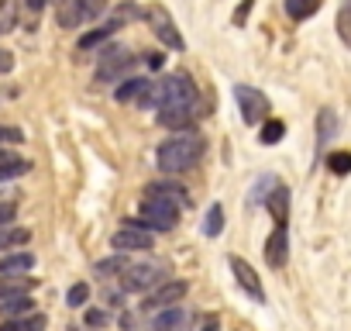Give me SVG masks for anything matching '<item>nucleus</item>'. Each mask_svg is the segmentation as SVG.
Instances as JSON below:
<instances>
[{"label": "nucleus", "mask_w": 351, "mask_h": 331, "mask_svg": "<svg viewBox=\"0 0 351 331\" xmlns=\"http://www.w3.org/2000/svg\"><path fill=\"white\" fill-rule=\"evenodd\" d=\"M200 93H197V83L190 73H169L162 80H152L145 97L138 100V107L145 111H162V107H197Z\"/></svg>", "instance_id": "1"}, {"label": "nucleus", "mask_w": 351, "mask_h": 331, "mask_svg": "<svg viewBox=\"0 0 351 331\" xmlns=\"http://www.w3.org/2000/svg\"><path fill=\"white\" fill-rule=\"evenodd\" d=\"M204 152H207L204 135L186 128V131H176L172 138H165V141L158 145L155 162H158V170H162V173L176 176V173H186V170H193V166L204 159Z\"/></svg>", "instance_id": "2"}, {"label": "nucleus", "mask_w": 351, "mask_h": 331, "mask_svg": "<svg viewBox=\"0 0 351 331\" xmlns=\"http://www.w3.org/2000/svg\"><path fill=\"white\" fill-rule=\"evenodd\" d=\"M176 221H180V207L169 201H158V197H148V194L141 197L138 218H128V225L141 231H172Z\"/></svg>", "instance_id": "3"}, {"label": "nucleus", "mask_w": 351, "mask_h": 331, "mask_svg": "<svg viewBox=\"0 0 351 331\" xmlns=\"http://www.w3.org/2000/svg\"><path fill=\"white\" fill-rule=\"evenodd\" d=\"M141 18L152 25V32H155V38L162 42V49H172V52H183V49H186V38L180 35V28H176V21H172V14H169L162 4L145 8Z\"/></svg>", "instance_id": "4"}, {"label": "nucleus", "mask_w": 351, "mask_h": 331, "mask_svg": "<svg viewBox=\"0 0 351 331\" xmlns=\"http://www.w3.org/2000/svg\"><path fill=\"white\" fill-rule=\"evenodd\" d=\"M131 69H134L131 49H124V45H107V49L100 52V62H97V83H117V80H124Z\"/></svg>", "instance_id": "5"}, {"label": "nucleus", "mask_w": 351, "mask_h": 331, "mask_svg": "<svg viewBox=\"0 0 351 331\" xmlns=\"http://www.w3.org/2000/svg\"><path fill=\"white\" fill-rule=\"evenodd\" d=\"M234 100H238V111H241V121L245 124H258V121H265L269 117V97L262 93V90H255V87H248V83H238L234 87Z\"/></svg>", "instance_id": "6"}, {"label": "nucleus", "mask_w": 351, "mask_h": 331, "mask_svg": "<svg viewBox=\"0 0 351 331\" xmlns=\"http://www.w3.org/2000/svg\"><path fill=\"white\" fill-rule=\"evenodd\" d=\"M162 279H169V276H165V269H162L158 262H131L128 273L121 276V286L131 290V293H141V290L158 286Z\"/></svg>", "instance_id": "7"}, {"label": "nucleus", "mask_w": 351, "mask_h": 331, "mask_svg": "<svg viewBox=\"0 0 351 331\" xmlns=\"http://www.w3.org/2000/svg\"><path fill=\"white\" fill-rule=\"evenodd\" d=\"M190 283L186 279H162L158 286H152V293L145 297V310H162V307H172V304H180L186 297Z\"/></svg>", "instance_id": "8"}, {"label": "nucleus", "mask_w": 351, "mask_h": 331, "mask_svg": "<svg viewBox=\"0 0 351 331\" xmlns=\"http://www.w3.org/2000/svg\"><path fill=\"white\" fill-rule=\"evenodd\" d=\"M228 266H231V273H234V279H238V286L255 300V304H265V290H262V279H258V273L241 259V255H231L228 259Z\"/></svg>", "instance_id": "9"}, {"label": "nucleus", "mask_w": 351, "mask_h": 331, "mask_svg": "<svg viewBox=\"0 0 351 331\" xmlns=\"http://www.w3.org/2000/svg\"><path fill=\"white\" fill-rule=\"evenodd\" d=\"M110 249L114 252H124V255H134V252H152V235L141 231V228H121L114 238H110Z\"/></svg>", "instance_id": "10"}, {"label": "nucleus", "mask_w": 351, "mask_h": 331, "mask_svg": "<svg viewBox=\"0 0 351 331\" xmlns=\"http://www.w3.org/2000/svg\"><path fill=\"white\" fill-rule=\"evenodd\" d=\"M145 194L148 197H158V201H169V204H176V207H190V194L180 187V183H172V180H158V183H148L145 187Z\"/></svg>", "instance_id": "11"}, {"label": "nucleus", "mask_w": 351, "mask_h": 331, "mask_svg": "<svg viewBox=\"0 0 351 331\" xmlns=\"http://www.w3.org/2000/svg\"><path fill=\"white\" fill-rule=\"evenodd\" d=\"M286 259H289V235H286V228H276V231L265 238V262H269L272 269H282Z\"/></svg>", "instance_id": "12"}, {"label": "nucleus", "mask_w": 351, "mask_h": 331, "mask_svg": "<svg viewBox=\"0 0 351 331\" xmlns=\"http://www.w3.org/2000/svg\"><path fill=\"white\" fill-rule=\"evenodd\" d=\"M265 207H269L276 228H286V221H289V187L276 183V187L269 190V197H265Z\"/></svg>", "instance_id": "13"}, {"label": "nucleus", "mask_w": 351, "mask_h": 331, "mask_svg": "<svg viewBox=\"0 0 351 331\" xmlns=\"http://www.w3.org/2000/svg\"><path fill=\"white\" fill-rule=\"evenodd\" d=\"M197 107H162L158 111V124L162 128H172V131H186L193 121H197Z\"/></svg>", "instance_id": "14"}, {"label": "nucleus", "mask_w": 351, "mask_h": 331, "mask_svg": "<svg viewBox=\"0 0 351 331\" xmlns=\"http://www.w3.org/2000/svg\"><path fill=\"white\" fill-rule=\"evenodd\" d=\"M38 286L35 276L25 273H11V276H0V300H11V297H28Z\"/></svg>", "instance_id": "15"}, {"label": "nucleus", "mask_w": 351, "mask_h": 331, "mask_svg": "<svg viewBox=\"0 0 351 331\" xmlns=\"http://www.w3.org/2000/svg\"><path fill=\"white\" fill-rule=\"evenodd\" d=\"M28 170H32L28 159H21V155H14V152H8L4 145H0V183H4V180H18Z\"/></svg>", "instance_id": "16"}, {"label": "nucleus", "mask_w": 351, "mask_h": 331, "mask_svg": "<svg viewBox=\"0 0 351 331\" xmlns=\"http://www.w3.org/2000/svg\"><path fill=\"white\" fill-rule=\"evenodd\" d=\"M121 25L110 18L107 25H100V28H93V32H86V35H80V45H76V52H93V49H100V45H107L110 38H114V32H117Z\"/></svg>", "instance_id": "17"}, {"label": "nucleus", "mask_w": 351, "mask_h": 331, "mask_svg": "<svg viewBox=\"0 0 351 331\" xmlns=\"http://www.w3.org/2000/svg\"><path fill=\"white\" fill-rule=\"evenodd\" d=\"M186 324H190V314H186L183 307L172 304V307H162V314L155 317L152 328H155V331H183Z\"/></svg>", "instance_id": "18"}, {"label": "nucleus", "mask_w": 351, "mask_h": 331, "mask_svg": "<svg viewBox=\"0 0 351 331\" xmlns=\"http://www.w3.org/2000/svg\"><path fill=\"white\" fill-rule=\"evenodd\" d=\"M148 83H152V80H145V76H124V83L114 90V97H117L121 104H138V100L145 97Z\"/></svg>", "instance_id": "19"}, {"label": "nucleus", "mask_w": 351, "mask_h": 331, "mask_svg": "<svg viewBox=\"0 0 351 331\" xmlns=\"http://www.w3.org/2000/svg\"><path fill=\"white\" fill-rule=\"evenodd\" d=\"M35 266V255L25 252V249H14V252H4L0 259V276H11V273H28Z\"/></svg>", "instance_id": "20"}, {"label": "nucleus", "mask_w": 351, "mask_h": 331, "mask_svg": "<svg viewBox=\"0 0 351 331\" xmlns=\"http://www.w3.org/2000/svg\"><path fill=\"white\" fill-rule=\"evenodd\" d=\"M28 242H32V231H28V228H14V225L0 228V255L14 252V249H25Z\"/></svg>", "instance_id": "21"}, {"label": "nucleus", "mask_w": 351, "mask_h": 331, "mask_svg": "<svg viewBox=\"0 0 351 331\" xmlns=\"http://www.w3.org/2000/svg\"><path fill=\"white\" fill-rule=\"evenodd\" d=\"M45 314L32 310L25 317H8V321H0V331H45Z\"/></svg>", "instance_id": "22"}, {"label": "nucleus", "mask_w": 351, "mask_h": 331, "mask_svg": "<svg viewBox=\"0 0 351 331\" xmlns=\"http://www.w3.org/2000/svg\"><path fill=\"white\" fill-rule=\"evenodd\" d=\"M35 310V300L32 293L28 297H11V300H0V321H8V317H25Z\"/></svg>", "instance_id": "23"}, {"label": "nucleus", "mask_w": 351, "mask_h": 331, "mask_svg": "<svg viewBox=\"0 0 351 331\" xmlns=\"http://www.w3.org/2000/svg\"><path fill=\"white\" fill-rule=\"evenodd\" d=\"M334 135H337V114L324 107V111L317 114V145L324 148V145H327Z\"/></svg>", "instance_id": "24"}, {"label": "nucleus", "mask_w": 351, "mask_h": 331, "mask_svg": "<svg viewBox=\"0 0 351 331\" xmlns=\"http://www.w3.org/2000/svg\"><path fill=\"white\" fill-rule=\"evenodd\" d=\"M128 266H131V255L117 252V255H110V259H100V262H97V273H100V276H124Z\"/></svg>", "instance_id": "25"}, {"label": "nucleus", "mask_w": 351, "mask_h": 331, "mask_svg": "<svg viewBox=\"0 0 351 331\" xmlns=\"http://www.w3.org/2000/svg\"><path fill=\"white\" fill-rule=\"evenodd\" d=\"M320 11V0H286V14L293 21H306Z\"/></svg>", "instance_id": "26"}, {"label": "nucleus", "mask_w": 351, "mask_h": 331, "mask_svg": "<svg viewBox=\"0 0 351 331\" xmlns=\"http://www.w3.org/2000/svg\"><path fill=\"white\" fill-rule=\"evenodd\" d=\"M221 231H224V207L221 204H210V211L204 218V235L207 238H217Z\"/></svg>", "instance_id": "27"}, {"label": "nucleus", "mask_w": 351, "mask_h": 331, "mask_svg": "<svg viewBox=\"0 0 351 331\" xmlns=\"http://www.w3.org/2000/svg\"><path fill=\"white\" fill-rule=\"evenodd\" d=\"M73 8H76L80 21H93L107 11V0H73Z\"/></svg>", "instance_id": "28"}, {"label": "nucleus", "mask_w": 351, "mask_h": 331, "mask_svg": "<svg viewBox=\"0 0 351 331\" xmlns=\"http://www.w3.org/2000/svg\"><path fill=\"white\" fill-rule=\"evenodd\" d=\"M327 170L334 176H348L351 173V152H330L327 155Z\"/></svg>", "instance_id": "29"}, {"label": "nucleus", "mask_w": 351, "mask_h": 331, "mask_svg": "<svg viewBox=\"0 0 351 331\" xmlns=\"http://www.w3.org/2000/svg\"><path fill=\"white\" fill-rule=\"evenodd\" d=\"M337 35H341V42L351 49V0H344L341 11H337Z\"/></svg>", "instance_id": "30"}, {"label": "nucleus", "mask_w": 351, "mask_h": 331, "mask_svg": "<svg viewBox=\"0 0 351 331\" xmlns=\"http://www.w3.org/2000/svg\"><path fill=\"white\" fill-rule=\"evenodd\" d=\"M282 135H286V124H282V121H265V124H262L258 141H262V145H279V141H282Z\"/></svg>", "instance_id": "31"}, {"label": "nucleus", "mask_w": 351, "mask_h": 331, "mask_svg": "<svg viewBox=\"0 0 351 331\" xmlns=\"http://www.w3.org/2000/svg\"><path fill=\"white\" fill-rule=\"evenodd\" d=\"M276 183H279L276 176H262V180L252 187V204H265V197H269V190H272Z\"/></svg>", "instance_id": "32"}, {"label": "nucleus", "mask_w": 351, "mask_h": 331, "mask_svg": "<svg viewBox=\"0 0 351 331\" xmlns=\"http://www.w3.org/2000/svg\"><path fill=\"white\" fill-rule=\"evenodd\" d=\"M86 300H90V286H86V283H73L69 293H66V304H69V307H83Z\"/></svg>", "instance_id": "33"}, {"label": "nucleus", "mask_w": 351, "mask_h": 331, "mask_svg": "<svg viewBox=\"0 0 351 331\" xmlns=\"http://www.w3.org/2000/svg\"><path fill=\"white\" fill-rule=\"evenodd\" d=\"M14 21H18V14H14V0H0V32H11Z\"/></svg>", "instance_id": "34"}, {"label": "nucleus", "mask_w": 351, "mask_h": 331, "mask_svg": "<svg viewBox=\"0 0 351 331\" xmlns=\"http://www.w3.org/2000/svg\"><path fill=\"white\" fill-rule=\"evenodd\" d=\"M25 141V131L14 128V124H0V145H21Z\"/></svg>", "instance_id": "35"}, {"label": "nucleus", "mask_w": 351, "mask_h": 331, "mask_svg": "<svg viewBox=\"0 0 351 331\" xmlns=\"http://www.w3.org/2000/svg\"><path fill=\"white\" fill-rule=\"evenodd\" d=\"M252 8H255V0H241V4L234 8V14H231V25H234V28H241V25L248 21V14H252Z\"/></svg>", "instance_id": "36"}, {"label": "nucleus", "mask_w": 351, "mask_h": 331, "mask_svg": "<svg viewBox=\"0 0 351 331\" xmlns=\"http://www.w3.org/2000/svg\"><path fill=\"white\" fill-rule=\"evenodd\" d=\"M14 218H18V204L14 201H0V228L11 225Z\"/></svg>", "instance_id": "37"}, {"label": "nucleus", "mask_w": 351, "mask_h": 331, "mask_svg": "<svg viewBox=\"0 0 351 331\" xmlns=\"http://www.w3.org/2000/svg\"><path fill=\"white\" fill-rule=\"evenodd\" d=\"M107 321H110V314H107V310H100V307L86 310V324H90V328H104Z\"/></svg>", "instance_id": "38"}, {"label": "nucleus", "mask_w": 351, "mask_h": 331, "mask_svg": "<svg viewBox=\"0 0 351 331\" xmlns=\"http://www.w3.org/2000/svg\"><path fill=\"white\" fill-rule=\"evenodd\" d=\"M11 69H14V56L8 49H0V76H8Z\"/></svg>", "instance_id": "39"}, {"label": "nucleus", "mask_w": 351, "mask_h": 331, "mask_svg": "<svg viewBox=\"0 0 351 331\" xmlns=\"http://www.w3.org/2000/svg\"><path fill=\"white\" fill-rule=\"evenodd\" d=\"M162 59H165L162 52H145V62H148L152 69H162Z\"/></svg>", "instance_id": "40"}, {"label": "nucleus", "mask_w": 351, "mask_h": 331, "mask_svg": "<svg viewBox=\"0 0 351 331\" xmlns=\"http://www.w3.org/2000/svg\"><path fill=\"white\" fill-rule=\"evenodd\" d=\"M204 331H221V328H217V324H207V328H204Z\"/></svg>", "instance_id": "41"}]
</instances>
